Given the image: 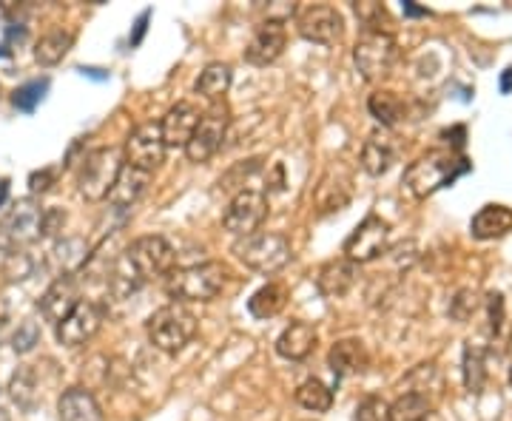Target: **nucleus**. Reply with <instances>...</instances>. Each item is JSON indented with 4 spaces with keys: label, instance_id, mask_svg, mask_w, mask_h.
<instances>
[{
    "label": "nucleus",
    "instance_id": "obj_20",
    "mask_svg": "<svg viewBox=\"0 0 512 421\" xmlns=\"http://www.w3.org/2000/svg\"><path fill=\"white\" fill-rule=\"evenodd\" d=\"M60 421H103V410L86 387H69L57 399Z\"/></svg>",
    "mask_w": 512,
    "mask_h": 421
},
{
    "label": "nucleus",
    "instance_id": "obj_8",
    "mask_svg": "<svg viewBox=\"0 0 512 421\" xmlns=\"http://www.w3.org/2000/svg\"><path fill=\"white\" fill-rule=\"evenodd\" d=\"M165 160V140L160 123H143L128 134L126 146H123V163L154 174Z\"/></svg>",
    "mask_w": 512,
    "mask_h": 421
},
{
    "label": "nucleus",
    "instance_id": "obj_13",
    "mask_svg": "<svg viewBox=\"0 0 512 421\" xmlns=\"http://www.w3.org/2000/svg\"><path fill=\"white\" fill-rule=\"evenodd\" d=\"M40 228H43V208L35 200H29V197L15 202L9 208L3 225H0L3 239H6L9 248H26V245L37 242L40 239Z\"/></svg>",
    "mask_w": 512,
    "mask_h": 421
},
{
    "label": "nucleus",
    "instance_id": "obj_6",
    "mask_svg": "<svg viewBox=\"0 0 512 421\" xmlns=\"http://www.w3.org/2000/svg\"><path fill=\"white\" fill-rule=\"evenodd\" d=\"M197 336V316L185 305H165L148 319V339L163 353H180V350Z\"/></svg>",
    "mask_w": 512,
    "mask_h": 421
},
{
    "label": "nucleus",
    "instance_id": "obj_36",
    "mask_svg": "<svg viewBox=\"0 0 512 421\" xmlns=\"http://www.w3.org/2000/svg\"><path fill=\"white\" fill-rule=\"evenodd\" d=\"M46 89H49V80H46V77H43V80H29L26 86L15 89V94H12V103H15V109L35 111L37 103L43 100Z\"/></svg>",
    "mask_w": 512,
    "mask_h": 421
},
{
    "label": "nucleus",
    "instance_id": "obj_10",
    "mask_svg": "<svg viewBox=\"0 0 512 421\" xmlns=\"http://www.w3.org/2000/svg\"><path fill=\"white\" fill-rule=\"evenodd\" d=\"M387 237H390V225L379 214H367L365 220L353 228V234L345 239V248H342L345 259H350L353 265L373 262L387 251Z\"/></svg>",
    "mask_w": 512,
    "mask_h": 421
},
{
    "label": "nucleus",
    "instance_id": "obj_40",
    "mask_svg": "<svg viewBox=\"0 0 512 421\" xmlns=\"http://www.w3.org/2000/svg\"><path fill=\"white\" fill-rule=\"evenodd\" d=\"M63 222H66V214H63L60 208H49V211H43V228H40V237H55V234H60Z\"/></svg>",
    "mask_w": 512,
    "mask_h": 421
},
{
    "label": "nucleus",
    "instance_id": "obj_17",
    "mask_svg": "<svg viewBox=\"0 0 512 421\" xmlns=\"http://www.w3.org/2000/svg\"><path fill=\"white\" fill-rule=\"evenodd\" d=\"M200 117H202V111L197 109L194 103H177V106H171L168 114L163 117V123H160L165 148L188 146L191 134H194L197 126H200Z\"/></svg>",
    "mask_w": 512,
    "mask_h": 421
},
{
    "label": "nucleus",
    "instance_id": "obj_24",
    "mask_svg": "<svg viewBox=\"0 0 512 421\" xmlns=\"http://www.w3.org/2000/svg\"><path fill=\"white\" fill-rule=\"evenodd\" d=\"M328 365L336 376H359L367 367V350L359 339H342L328 353Z\"/></svg>",
    "mask_w": 512,
    "mask_h": 421
},
{
    "label": "nucleus",
    "instance_id": "obj_26",
    "mask_svg": "<svg viewBox=\"0 0 512 421\" xmlns=\"http://www.w3.org/2000/svg\"><path fill=\"white\" fill-rule=\"evenodd\" d=\"M288 288L285 285H279V282H268V285H262L259 291L248 299V311L256 319H271L276 313L285 311V305H288Z\"/></svg>",
    "mask_w": 512,
    "mask_h": 421
},
{
    "label": "nucleus",
    "instance_id": "obj_34",
    "mask_svg": "<svg viewBox=\"0 0 512 421\" xmlns=\"http://www.w3.org/2000/svg\"><path fill=\"white\" fill-rule=\"evenodd\" d=\"M35 271V259L26 254V248H9V254L3 259V276L6 282H20Z\"/></svg>",
    "mask_w": 512,
    "mask_h": 421
},
{
    "label": "nucleus",
    "instance_id": "obj_42",
    "mask_svg": "<svg viewBox=\"0 0 512 421\" xmlns=\"http://www.w3.org/2000/svg\"><path fill=\"white\" fill-rule=\"evenodd\" d=\"M487 311H490V333H498L501 322H504V299H501V293H490L487 296Z\"/></svg>",
    "mask_w": 512,
    "mask_h": 421
},
{
    "label": "nucleus",
    "instance_id": "obj_48",
    "mask_svg": "<svg viewBox=\"0 0 512 421\" xmlns=\"http://www.w3.org/2000/svg\"><path fill=\"white\" fill-rule=\"evenodd\" d=\"M510 385H512V367H510Z\"/></svg>",
    "mask_w": 512,
    "mask_h": 421
},
{
    "label": "nucleus",
    "instance_id": "obj_25",
    "mask_svg": "<svg viewBox=\"0 0 512 421\" xmlns=\"http://www.w3.org/2000/svg\"><path fill=\"white\" fill-rule=\"evenodd\" d=\"M52 268L57 271V276H74V271H80L89 259V248L86 242L77 237H66L57 242L52 248Z\"/></svg>",
    "mask_w": 512,
    "mask_h": 421
},
{
    "label": "nucleus",
    "instance_id": "obj_15",
    "mask_svg": "<svg viewBox=\"0 0 512 421\" xmlns=\"http://www.w3.org/2000/svg\"><path fill=\"white\" fill-rule=\"evenodd\" d=\"M285 43H288L285 23L265 20L262 26H256V32L251 35V40H248L245 60L254 63V66H268V63H274L276 57L285 52Z\"/></svg>",
    "mask_w": 512,
    "mask_h": 421
},
{
    "label": "nucleus",
    "instance_id": "obj_28",
    "mask_svg": "<svg viewBox=\"0 0 512 421\" xmlns=\"http://www.w3.org/2000/svg\"><path fill=\"white\" fill-rule=\"evenodd\" d=\"M74 35L72 32H63V29H52L40 37L35 43V60L40 66H57L63 63V57L72 52Z\"/></svg>",
    "mask_w": 512,
    "mask_h": 421
},
{
    "label": "nucleus",
    "instance_id": "obj_22",
    "mask_svg": "<svg viewBox=\"0 0 512 421\" xmlns=\"http://www.w3.org/2000/svg\"><path fill=\"white\" fill-rule=\"evenodd\" d=\"M512 231V208L507 205H484L470 222V234L476 239H501Z\"/></svg>",
    "mask_w": 512,
    "mask_h": 421
},
{
    "label": "nucleus",
    "instance_id": "obj_23",
    "mask_svg": "<svg viewBox=\"0 0 512 421\" xmlns=\"http://www.w3.org/2000/svg\"><path fill=\"white\" fill-rule=\"evenodd\" d=\"M148 180H151V174L137 171V168H131V165L123 163L120 174H117V183H114V188L109 191V202L114 208H131L134 202L146 194Z\"/></svg>",
    "mask_w": 512,
    "mask_h": 421
},
{
    "label": "nucleus",
    "instance_id": "obj_41",
    "mask_svg": "<svg viewBox=\"0 0 512 421\" xmlns=\"http://www.w3.org/2000/svg\"><path fill=\"white\" fill-rule=\"evenodd\" d=\"M57 180V171L55 168H43V171H35L32 177H29V188H32V194H46Z\"/></svg>",
    "mask_w": 512,
    "mask_h": 421
},
{
    "label": "nucleus",
    "instance_id": "obj_5",
    "mask_svg": "<svg viewBox=\"0 0 512 421\" xmlns=\"http://www.w3.org/2000/svg\"><path fill=\"white\" fill-rule=\"evenodd\" d=\"M123 168V151L120 148H94L89 151L80 168H77V191L89 202L109 200V191L117 183V174Z\"/></svg>",
    "mask_w": 512,
    "mask_h": 421
},
{
    "label": "nucleus",
    "instance_id": "obj_46",
    "mask_svg": "<svg viewBox=\"0 0 512 421\" xmlns=\"http://www.w3.org/2000/svg\"><path fill=\"white\" fill-rule=\"evenodd\" d=\"M6 194H9V188H6V183H0V205L6 200Z\"/></svg>",
    "mask_w": 512,
    "mask_h": 421
},
{
    "label": "nucleus",
    "instance_id": "obj_11",
    "mask_svg": "<svg viewBox=\"0 0 512 421\" xmlns=\"http://www.w3.org/2000/svg\"><path fill=\"white\" fill-rule=\"evenodd\" d=\"M225 131H228V109L225 106H211L208 111H202L200 126L191 134L185 154L191 163H208L217 151H220L222 140H225Z\"/></svg>",
    "mask_w": 512,
    "mask_h": 421
},
{
    "label": "nucleus",
    "instance_id": "obj_12",
    "mask_svg": "<svg viewBox=\"0 0 512 421\" xmlns=\"http://www.w3.org/2000/svg\"><path fill=\"white\" fill-rule=\"evenodd\" d=\"M106 313L97 302H86L80 299L72 308V313L57 325V342L63 348H83L86 342H92L97 330L103 325Z\"/></svg>",
    "mask_w": 512,
    "mask_h": 421
},
{
    "label": "nucleus",
    "instance_id": "obj_31",
    "mask_svg": "<svg viewBox=\"0 0 512 421\" xmlns=\"http://www.w3.org/2000/svg\"><path fill=\"white\" fill-rule=\"evenodd\" d=\"M484 385H487V348L470 342L464 348V387L470 393H481Z\"/></svg>",
    "mask_w": 512,
    "mask_h": 421
},
{
    "label": "nucleus",
    "instance_id": "obj_45",
    "mask_svg": "<svg viewBox=\"0 0 512 421\" xmlns=\"http://www.w3.org/2000/svg\"><path fill=\"white\" fill-rule=\"evenodd\" d=\"M6 322H9V302L0 296V328H3Z\"/></svg>",
    "mask_w": 512,
    "mask_h": 421
},
{
    "label": "nucleus",
    "instance_id": "obj_37",
    "mask_svg": "<svg viewBox=\"0 0 512 421\" xmlns=\"http://www.w3.org/2000/svg\"><path fill=\"white\" fill-rule=\"evenodd\" d=\"M353 421H390V404L382 396H365L356 404Z\"/></svg>",
    "mask_w": 512,
    "mask_h": 421
},
{
    "label": "nucleus",
    "instance_id": "obj_38",
    "mask_svg": "<svg viewBox=\"0 0 512 421\" xmlns=\"http://www.w3.org/2000/svg\"><path fill=\"white\" fill-rule=\"evenodd\" d=\"M40 342V325H37L35 319H23L15 330V336H12V348L20 356H26V353H32L35 345Z\"/></svg>",
    "mask_w": 512,
    "mask_h": 421
},
{
    "label": "nucleus",
    "instance_id": "obj_21",
    "mask_svg": "<svg viewBox=\"0 0 512 421\" xmlns=\"http://www.w3.org/2000/svg\"><path fill=\"white\" fill-rule=\"evenodd\" d=\"M313 348H316V328L308 322H291L282 330V336L276 339V353L282 359H291V362L308 359Z\"/></svg>",
    "mask_w": 512,
    "mask_h": 421
},
{
    "label": "nucleus",
    "instance_id": "obj_16",
    "mask_svg": "<svg viewBox=\"0 0 512 421\" xmlns=\"http://www.w3.org/2000/svg\"><path fill=\"white\" fill-rule=\"evenodd\" d=\"M80 302V288H77V279L74 276H57L55 282L46 288V293L40 296V302H37V308L43 313V319L46 322H52V325H60L72 308Z\"/></svg>",
    "mask_w": 512,
    "mask_h": 421
},
{
    "label": "nucleus",
    "instance_id": "obj_9",
    "mask_svg": "<svg viewBox=\"0 0 512 421\" xmlns=\"http://www.w3.org/2000/svg\"><path fill=\"white\" fill-rule=\"evenodd\" d=\"M265 217H268V197L262 191H254V188H242L228 205L222 225L228 234L242 239L248 234H256V228L265 222Z\"/></svg>",
    "mask_w": 512,
    "mask_h": 421
},
{
    "label": "nucleus",
    "instance_id": "obj_30",
    "mask_svg": "<svg viewBox=\"0 0 512 421\" xmlns=\"http://www.w3.org/2000/svg\"><path fill=\"white\" fill-rule=\"evenodd\" d=\"M430 416H433V402L416 390L402 393L390 404V421H430Z\"/></svg>",
    "mask_w": 512,
    "mask_h": 421
},
{
    "label": "nucleus",
    "instance_id": "obj_18",
    "mask_svg": "<svg viewBox=\"0 0 512 421\" xmlns=\"http://www.w3.org/2000/svg\"><path fill=\"white\" fill-rule=\"evenodd\" d=\"M396 157H399V146H396V137L387 129L373 131L362 146V168L370 177L387 174L396 163Z\"/></svg>",
    "mask_w": 512,
    "mask_h": 421
},
{
    "label": "nucleus",
    "instance_id": "obj_39",
    "mask_svg": "<svg viewBox=\"0 0 512 421\" xmlns=\"http://www.w3.org/2000/svg\"><path fill=\"white\" fill-rule=\"evenodd\" d=\"M478 305H481L478 291L464 288V291H458L456 299L450 302V316H453L456 322H467V319H473V313L478 311Z\"/></svg>",
    "mask_w": 512,
    "mask_h": 421
},
{
    "label": "nucleus",
    "instance_id": "obj_14",
    "mask_svg": "<svg viewBox=\"0 0 512 421\" xmlns=\"http://www.w3.org/2000/svg\"><path fill=\"white\" fill-rule=\"evenodd\" d=\"M299 35L319 46H333L345 35V20L333 6H308L296 20Z\"/></svg>",
    "mask_w": 512,
    "mask_h": 421
},
{
    "label": "nucleus",
    "instance_id": "obj_33",
    "mask_svg": "<svg viewBox=\"0 0 512 421\" xmlns=\"http://www.w3.org/2000/svg\"><path fill=\"white\" fill-rule=\"evenodd\" d=\"M296 402L305 410H313V413H328L330 404H333V390L322 379H308L296 390Z\"/></svg>",
    "mask_w": 512,
    "mask_h": 421
},
{
    "label": "nucleus",
    "instance_id": "obj_3",
    "mask_svg": "<svg viewBox=\"0 0 512 421\" xmlns=\"http://www.w3.org/2000/svg\"><path fill=\"white\" fill-rule=\"evenodd\" d=\"M225 279H228L225 265H220V262H200V265H188V268H174L165 279V291L177 305L211 302L222 293Z\"/></svg>",
    "mask_w": 512,
    "mask_h": 421
},
{
    "label": "nucleus",
    "instance_id": "obj_47",
    "mask_svg": "<svg viewBox=\"0 0 512 421\" xmlns=\"http://www.w3.org/2000/svg\"><path fill=\"white\" fill-rule=\"evenodd\" d=\"M0 421H12V416H9V410H6V407H0Z\"/></svg>",
    "mask_w": 512,
    "mask_h": 421
},
{
    "label": "nucleus",
    "instance_id": "obj_32",
    "mask_svg": "<svg viewBox=\"0 0 512 421\" xmlns=\"http://www.w3.org/2000/svg\"><path fill=\"white\" fill-rule=\"evenodd\" d=\"M367 109H370V114L382 123V129H390V126H396V123L402 120L404 103H402V97H399L396 92H387V89H382V92L370 94Z\"/></svg>",
    "mask_w": 512,
    "mask_h": 421
},
{
    "label": "nucleus",
    "instance_id": "obj_44",
    "mask_svg": "<svg viewBox=\"0 0 512 421\" xmlns=\"http://www.w3.org/2000/svg\"><path fill=\"white\" fill-rule=\"evenodd\" d=\"M501 92H504V94L512 92V66L507 69V72L501 74Z\"/></svg>",
    "mask_w": 512,
    "mask_h": 421
},
{
    "label": "nucleus",
    "instance_id": "obj_1",
    "mask_svg": "<svg viewBox=\"0 0 512 421\" xmlns=\"http://www.w3.org/2000/svg\"><path fill=\"white\" fill-rule=\"evenodd\" d=\"M177 254L163 237H140L134 239L123 251V259L117 262L114 279L126 285V291H134L146 282H154L160 276L174 271Z\"/></svg>",
    "mask_w": 512,
    "mask_h": 421
},
{
    "label": "nucleus",
    "instance_id": "obj_7",
    "mask_svg": "<svg viewBox=\"0 0 512 421\" xmlns=\"http://www.w3.org/2000/svg\"><path fill=\"white\" fill-rule=\"evenodd\" d=\"M353 60H356V69L365 80H382L390 74L393 63L399 60V46H396L393 35L365 32L353 49Z\"/></svg>",
    "mask_w": 512,
    "mask_h": 421
},
{
    "label": "nucleus",
    "instance_id": "obj_35",
    "mask_svg": "<svg viewBox=\"0 0 512 421\" xmlns=\"http://www.w3.org/2000/svg\"><path fill=\"white\" fill-rule=\"evenodd\" d=\"M356 15L365 23V32H384V35H390V15L379 3H356Z\"/></svg>",
    "mask_w": 512,
    "mask_h": 421
},
{
    "label": "nucleus",
    "instance_id": "obj_29",
    "mask_svg": "<svg viewBox=\"0 0 512 421\" xmlns=\"http://www.w3.org/2000/svg\"><path fill=\"white\" fill-rule=\"evenodd\" d=\"M9 396L20 410H35L40 402V385H37L35 367H20L18 373L9 379Z\"/></svg>",
    "mask_w": 512,
    "mask_h": 421
},
{
    "label": "nucleus",
    "instance_id": "obj_4",
    "mask_svg": "<svg viewBox=\"0 0 512 421\" xmlns=\"http://www.w3.org/2000/svg\"><path fill=\"white\" fill-rule=\"evenodd\" d=\"M234 254H237V259L245 268H251L256 274H276L293 259V248L291 239L285 237V234L256 231V234H248V237L239 239L237 245H234Z\"/></svg>",
    "mask_w": 512,
    "mask_h": 421
},
{
    "label": "nucleus",
    "instance_id": "obj_27",
    "mask_svg": "<svg viewBox=\"0 0 512 421\" xmlns=\"http://www.w3.org/2000/svg\"><path fill=\"white\" fill-rule=\"evenodd\" d=\"M197 94L200 97H205L211 106H217L222 97L228 94V89H231V69L225 66V63H208L205 69H202V74L197 77Z\"/></svg>",
    "mask_w": 512,
    "mask_h": 421
},
{
    "label": "nucleus",
    "instance_id": "obj_19",
    "mask_svg": "<svg viewBox=\"0 0 512 421\" xmlns=\"http://www.w3.org/2000/svg\"><path fill=\"white\" fill-rule=\"evenodd\" d=\"M356 276H359V268L350 259H330L328 265H322V271L316 276V288L328 299H342L356 285Z\"/></svg>",
    "mask_w": 512,
    "mask_h": 421
},
{
    "label": "nucleus",
    "instance_id": "obj_2",
    "mask_svg": "<svg viewBox=\"0 0 512 421\" xmlns=\"http://www.w3.org/2000/svg\"><path fill=\"white\" fill-rule=\"evenodd\" d=\"M467 168H470L467 157H461L456 151H433V154L419 157L416 163H410V168L404 171V188L416 200H424L444 185L456 183Z\"/></svg>",
    "mask_w": 512,
    "mask_h": 421
},
{
    "label": "nucleus",
    "instance_id": "obj_43",
    "mask_svg": "<svg viewBox=\"0 0 512 421\" xmlns=\"http://www.w3.org/2000/svg\"><path fill=\"white\" fill-rule=\"evenodd\" d=\"M404 15H410V18H427L430 12H427V9H419L416 3H404Z\"/></svg>",
    "mask_w": 512,
    "mask_h": 421
}]
</instances>
